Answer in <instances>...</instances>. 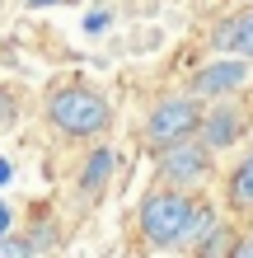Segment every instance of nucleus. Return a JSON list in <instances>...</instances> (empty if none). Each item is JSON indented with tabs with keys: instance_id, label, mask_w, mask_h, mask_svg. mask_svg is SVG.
<instances>
[{
	"instance_id": "2eb2a0df",
	"label": "nucleus",
	"mask_w": 253,
	"mask_h": 258,
	"mask_svg": "<svg viewBox=\"0 0 253 258\" xmlns=\"http://www.w3.org/2000/svg\"><path fill=\"white\" fill-rule=\"evenodd\" d=\"M24 10H56V5H70V0H19Z\"/></svg>"
},
{
	"instance_id": "f257e3e1",
	"label": "nucleus",
	"mask_w": 253,
	"mask_h": 258,
	"mask_svg": "<svg viewBox=\"0 0 253 258\" xmlns=\"http://www.w3.org/2000/svg\"><path fill=\"white\" fill-rule=\"evenodd\" d=\"M42 122L61 141H99L113 127V103L94 85H56L42 99Z\"/></svg>"
},
{
	"instance_id": "ddd939ff",
	"label": "nucleus",
	"mask_w": 253,
	"mask_h": 258,
	"mask_svg": "<svg viewBox=\"0 0 253 258\" xmlns=\"http://www.w3.org/2000/svg\"><path fill=\"white\" fill-rule=\"evenodd\" d=\"M14 117H19V103H14V94L0 85V132H10V127H14Z\"/></svg>"
},
{
	"instance_id": "f8f14e48",
	"label": "nucleus",
	"mask_w": 253,
	"mask_h": 258,
	"mask_svg": "<svg viewBox=\"0 0 253 258\" xmlns=\"http://www.w3.org/2000/svg\"><path fill=\"white\" fill-rule=\"evenodd\" d=\"M33 253V244H28V235H0V258H28Z\"/></svg>"
},
{
	"instance_id": "0eeeda50",
	"label": "nucleus",
	"mask_w": 253,
	"mask_h": 258,
	"mask_svg": "<svg viewBox=\"0 0 253 258\" xmlns=\"http://www.w3.org/2000/svg\"><path fill=\"white\" fill-rule=\"evenodd\" d=\"M113 150L108 146H94L89 155L80 160V174H75V197H80V207H94V202H103V192H108V183H113Z\"/></svg>"
},
{
	"instance_id": "20e7f679",
	"label": "nucleus",
	"mask_w": 253,
	"mask_h": 258,
	"mask_svg": "<svg viewBox=\"0 0 253 258\" xmlns=\"http://www.w3.org/2000/svg\"><path fill=\"white\" fill-rule=\"evenodd\" d=\"M216 164V150L202 141V136H183V141H174L159 150L155 169H159V183H174V188H192L202 183L206 174H211Z\"/></svg>"
},
{
	"instance_id": "39448f33",
	"label": "nucleus",
	"mask_w": 253,
	"mask_h": 258,
	"mask_svg": "<svg viewBox=\"0 0 253 258\" xmlns=\"http://www.w3.org/2000/svg\"><path fill=\"white\" fill-rule=\"evenodd\" d=\"M197 136H202L211 150L239 146L244 136H248V103H234V94H230V99H211V108H202Z\"/></svg>"
},
{
	"instance_id": "7ed1b4c3",
	"label": "nucleus",
	"mask_w": 253,
	"mask_h": 258,
	"mask_svg": "<svg viewBox=\"0 0 253 258\" xmlns=\"http://www.w3.org/2000/svg\"><path fill=\"white\" fill-rule=\"evenodd\" d=\"M202 127V99L197 94H169V99H159L150 113H145V146L155 150H164L174 141H183V136H197Z\"/></svg>"
},
{
	"instance_id": "f3484780",
	"label": "nucleus",
	"mask_w": 253,
	"mask_h": 258,
	"mask_svg": "<svg viewBox=\"0 0 253 258\" xmlns=\"http://www.w3.org/2000/svg\"><path fill=\"white\" fill-rule=\"evenodd\" d=\"M248 113H253V85H248Z\"/></svg>"
},
{
	"instance_id": "4468645a",
	"label": "nucleus",
	"mask_w": 253,
	"mask_h": 258,
	"mask_svg": "<svg viewBox=\"0 0 253 258\" xmlns=\"http://www.w3.org/2000/svg\"><path fill=\"white\" fill-rule=\"evenodd\" d=\"M230 258H253V235H248V239H234V249H230Z\"/></svg>"
},
{
	"instance_id": "f03ea898",
	"label": "nucleus",
	"mask_w": 253,
	"mask_h": 258,
	"mask_svg": "<svg viewBox=\"0 0 253 258\" xmlns=\"http://www.w3.org/2000/svg\"><path fill=\"white\" fill-rule=\"evenodd\" d=\"M192 207H197V197H188V188H155L141 197V211H136V225H141V239L159 253L169 249H183V230L192 221Z\"/></svg>"
},
{
	"instance_id": "423d86ee",
	"label": "nucleus",
	"mask_w": 253,
	"mask_h": 258,
	"mask_svg": "<svg viewBox=\"0 0 253 258\" xmlns=\"http://www.w3.org/2000/svg\"><path fill=\"white\" fill-rule=\"evenodd\" d=\"M244 85H248V61H244V56H216V61H206L188 80V94H197L202 103H211V99L239 94Z\"/></svg>"
},
{
	"instance_id": "dca6fc26",
	"label": "nucleus",
	"mask_w": 253,
	"mask_h": 258,
	"mask_svg": "<svg viewBox=\"0 0 253 258\" xmlns=\"http://www.w3.org/2000/svg\"><path fill=\"white\" fill-rule=\"evenodd\" d=\"M5 230H10V207L0 202V235H5Z\"/></svg>"
},
{
	"instance_id": "9d476101",
	"label": "nucleus",
	"mask_w": 253,
	"mask_h": 258,
	"mask_svg": "<svg viewBox=\"0 0 253 258\" xmlns=\"http://www.w3.org/2000/svg\"><path fill=\"white\" fill-rule=\"evenodd\" d=\"M216 221H220V216H216V207H211V202H197V207H192L188 230H183V249H197V244H202V235L211 230Z\"/></svg>"
},
{
	"instance_id": "9b49d317",
	"label": "nucleus",
	"mask_w": 253,
	"mask_h": 258,
	"mask_svg": "<svg viewBox=\"0 0 253 258\" xmlns=\"http://www.w3.org/2000/svg\"><path fill=\"white\" fill-rule=\"evenodd\" d=\"M234 239H239V235H234L230 225H220V221H216L211 230L202 235V244L192 249V253H202V258H220V253H230V249H234Z\"/></svg>"
},
{
	"instance_id": "6e6552de",
	"label": "nucleus",
	"mask_w": 253,
	"mask_h": 258,
	"mask_svg": "<svg viewBox=\"0 0 253 258\" xmlns=\"http://www.w3.org/2000/svg\"><path fill=\"white\" fill-rule=\"evenodd\" d=\"M225 207L239 211V216H244V211H253V150L225 174Z\"/></svg>"
},
{
	"instance_id": "1a4fd4ad",
	"label": "nucleus",
	"mask_w": 253,
	"mask_h": 258,
	"mask_svg": "<svg viewBox=\"0 0 253 258\" xmlns=\"http://www.w3.org/2000/svg\"><path fill=\"white\" fill-rule=\"evenodd\" d=\"M216 42H220L230 56H244V61H253V10L234 14V19L216 33Z\"/></svg>"
}]
</instances>
